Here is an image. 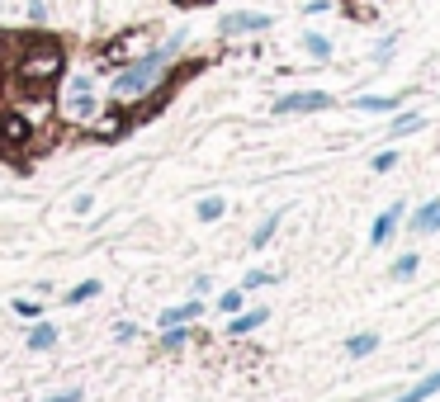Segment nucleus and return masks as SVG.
Masks as SVG:
<instances>
[{
  "mask_svg": "<svg viewBox=\"0 0 440 402\" xmlns=\"http://www.w3.org/2000/svg\"><path fill=\"white\" fill-rule=\"evenodd\" d=\"M218 308H223L228 317H232V313H242V289H228V294L218 298Z\"/></svg>",
  "mask_w": 440,
  "mask_h": 402,
  "instance_id": "b1692460",
  "label": "nucleus"
},
{
  "mask_svg": "<svg viewBox=\"0 0 440 402\" xmlns=\"http://www.w3.org/2000/svg\"><path fill=\"white\" fill-rule=\"evenodd\" d=\"M15 313H19V317H38V313H43V303H38V298H19V303H15Z\"/></svg>",
  "mask_w": 440,
  "mask_h": 402,
  "instance_id": "393cba45",
  "label": "nucleus"
},
{
  "mask_svg": "<svg viewBox=\"0 0 440 402\" xmlns=\"http://www.w3.org/2000/svg\"><path fill=\"white\" fill-rule=\"evenodd\" d=\"M265 322H270V308H246V313H232V317H228V331H232V336H251V331L265 326Z\"/></svg>",
  "mask_w": 440,
  "mask_h": 402,
  "instance_id": "6e6552de",
  "label": "nucleus"
},
{
  "mask_svg": "<svg viewBox=\"0 0 440 402\" xmlns=\"http://www.w3.org/2000/svg\"><path fill=\"white\" fill-rule=\"evenodd\" d=\"M303 53L317 57V62H327V57H332V38H327V33H303Z\"/></svg>",
  "mask_w": 440,
  "mask_h": 402,
  "instance_id": "a211bd4d",
  "label": "nucleus"
},
{
  "mask_svg": "<svg viewBox=\"0 0 440 402\" xmlns=\"http://www.w3.org/2000/svg\"><path fill=\"white\" fill-rule=\"evenodd\" d=\"M28 24H48V0H28Z\"/></svg>",
  "mask_w": 440,
  "mask_h": 402,
  "instance_id": "5701e85b",
  "label": "nucleus"
},
{
  "mask_svg": "<svg viewBox=\"0 0 440 402\" xmlns=\"http://www.w3.org/2000/svg\"><path fill=\"white\" fill-rule=\"evenodd\" d=\"M71 209H76V213H90V209H95V194H76V204H71Z\"/></svg>",
  "mask_w": 440,
  "mask_h": 402,
  "instance_id": "bb28decb",
  "label": "nucleus"
},
{
  "mask_svg": "<svg viewBox=\"0 0 440 402\" xmlns=\"http://www.w3.org/2000/svg\"><path fill=\"white\" fill-rule=\"evenodd\" d=\"M67 114L71 119H95L100 100L90 95V76H67Z\"/></svg>",
  "mask_w": 440,
  "mask_h": 402,
  "instance_id": "423d86ee",
  "label": "nucleus"
},
{
  "mask_svg": "<svg viewBox=\"0 0 440 402\" xmlns=\"http://www.w3.org/2000/svg\"><path fill=\"white\" fill-rule=\"evenodd\" d=\"M33 137H38V133H33V123H28L24 114H15V109H5V114H0V152H5V157L24 152Z\"/></svg>",
  "mask_w": 440,
  "mask_h": 402,
  "instance_id": "7ed1b4c3",
  "label": "nucleus"
},
{
  "mask_svg": "<svg viewBox=\"0 0 440 402\" xmlns=\"http://www.w3.org/2000/svg\"><path fill=\"white\" fill-rule=\"evenodd\" d=\"M416 270H421V251H403V256L389 265V274H393V279H412Z\"/></svg>",
  "mask_w": 440,
  "mask_h": 402,
  "instance_id": "2eb2a0df",
  "label": "nucleus"
},
{
  "mask_svg": "<svg viewBox=\"0 0 440 402\" xmlns=\"http://www.w3.org/2000/svg\"><path fill=\"white\" fill-rule=\"evenodd\" d=\"M52 346H57V326H48V322L28 326V350H52Z\"/></svg>",
  "mask_w": 440,
  "mask_h": 402,
  "instance_id": "f3484780",
  "label": "nucleus"
},
{
  "mask_svg": "<svg viewBox=\"0 0 440 402\" xmlns=\"http://www.w3.org/2000/svg\"><path fill=\"white\" fill-rule=\"evenodd\" d=\"M403 213H407L403 204H389L384 213L374 218V227H369V241H374V246H389L393 232H398V222H403Z\"/></svg>",
  "mask_w": 440,
  "mask_h": 402,
  "instance_id": "0eeeda50",
  "label": "nucleus"
},
{
  "mask_svg": "<svg viewBox=\"0 0 440 402\" xmlns=\"http://www.w3.org/2000/svg\"><path fill=\"white\" fill-rule=\"evenodd\" d=\"M114 336H119V341H133V336H137V326H133V322H119V326H114Z\"/></svg>",
  "mask_w": 440,
  "mask_h": 402,
  "instance_id": "cd10ccee",
  "label": "nucleus"
},
{
  "mask_svg": "<svg viewBox=\"0 0 440 402\" xmlns=\"http://www.w3.org/2000/svg\"><path fill=\"white\" fill-rule=\"evenodd\" d=\"M393 166H398V152H379L374 157V175H389Z\"/></svg>",
  "mask_w": 440,
  "mask_h": 402,
  "instance_id": "a878e982",
  "label": "nucleus"
},
{
  "mask_svg": "<svg viewBox=\"0 0 440 402\" xmlns=\"http://www.w3.org/2000/svg\"><path fill=\"white\" fill-rule=\"evenodd\" d=\"M185 341H189V326H180V322H176V326H166V331H161V350H180Z\"/></svg>",
  "mask_w": 440,
  "mask_h": 402,
  "instance_id": "4be33fe9",
  "label": "nucleus"
},
{
  "mask_svg": "<svg viewBox=\"0 0 440 402\" xmlns=\"http://www.w3.org/2000/svg\"><path fill=\"white\" fill-rule=\"evenodd\" d=\"M431 393H440V369H436V374H426L421 383H416V388H407V393H403L398 402H426Z\"/></svg>",
  "mask_w": 440,
  "mask_h": 402,
  "instance_id": "dca6fc26",
  "label": "nucleus"
},
{
  "mask_svg": "<svg viewBox=\"0 0 440 402\" xmlns=\"http://www.w3.org/2000/svg\"><path fill=\"white\" fill-rule=\"evenodd\" d=\"M416 128H426V119H421V114H398V119H393V128H389V137H407V133H416Z\"/></svg>",
  "mask_w": 440,
  "mask_h": 402,
  "instance_id": "6ab92c4d",
  "label": "nucleus"
},
{
  "mask_svg": "<svg viewBox=\"0 0 440 402\" xmlns=\"http://www.w3.org/2000/svg\"><path fill=\"white\" fill-rule=\"evenodd\" d=\"M48 402H81V388H67V393H52Z\"/></svg>",
  "mask_w": 440,
  "mask_h": 402,
  "instance_id": "c85d7f7f",
  "label": "nucleus"
},
{
  "mask_svg": "<svg viewBox=\"0 0 440 402\" xmlns=\"http://www.w3.org/2000/svg\"><path fill=\"white\" fill-rule=\"evenodd\" d=\"M0 10H5V0H0Z\"/></svg>",
  "mask_w": 440,
  "mask_h": 402,
  "instance_id": "c756f323",
  "label": "nucleus"
},
{
  "mask_svg": "<svg viewBox=\"0 0 440 402\" xmlns=\"http://www.w3.org/2000/svg\"><path fill=\"white\" fill-rule=\"evenodd\" d=\"M337 100L327 95V90H294L285 100H275V114H322V109H332Z\"/></svg>",
  "mask_w": 440,
  "mask_h": 402,
  "instance_id": "39448f33",
  "label": "nucleus"
},
{
  "mask_svg": "<svg viewBox=\"0 0 440 402\" xmlns=\"http://www.w3.org/2000/svg\"><path fill=\"white\" fill-rule=\"evenodd\" d=\"M275 279H280V274H275V270H246V274H242V289H265V284H275Z\"/></svg>",
  "mask_w": 440,
  "mask_h": 402,
  "instance_id": "412c9836",
  "label": "nucleus"
},
{
  "mask_svg": "<svg viewBox=\"0 0 440 402\" xmlns=\"http://www.w3.org/2000/svg\"><path fill=\"white\" fill-rule=\"evenodd\" d=\"M374 350H379V331H360V336L346 341V355H350V360H364V355H374Z\"/></svg>",
  "mask_w": 440,
  "mask_h": 402,
  "instance_id": "4468645a",
  "label": "nucleus"
},
{
  "mask_svg": "<svg viewBox=\"0 0 440 402\" xmlns=\"http://www.w3.org/2000/svg\"><path fill=\"white\" fill-rule=\"evenodd\" d=\"M100 289H104L100 279H81L76 289H67V303L76 308V303H85V298H95V294H100Z\"/></svg>",
  "mask_w": 440,
  "mask_h": 402,
  "instance_id": "aec40b11",
  "label": "nucleus"
},
{
  "mask_svg": "<svg viewBox=\"0 0 440 402\" xmlns=\"http://www.w3.org/2000/svg\"><path fill=\"white\" fill-rule=\"evenodd\" d=\"M223 213H228V199H223V194H208V199L194 204V218H199V222H218Z\"/></svg>",
  "mask_w": 440,
  "mask_h": 402,
  "instance_id": "f8f14e48",
  "label": "nucleus"
},
{
  "mask_svg": "<svg viewBox=\"0 0 440 402\" xmlns=\"http://www.w3.org/2000/svg\"><path fill=\"white\" fill-rule=\"evenodd\" d=\"M199 313H204V298H189V303H180V308H166V313H161V326H176V322H199Z\"/></svg>",
  "mask_w": 440,
  "mask_h": 402,
  "instance_id": "9b49d317",
  "label": "nucleus"
},
{
  "mask_svg": "<svg viewBox=\"0 0 440 402\" xmlns=\"http://www.w3.org/2000/svg\"><path fill=\"white\" fill-rule=\"evenodd\" d=\"M412 232H416V237H426V232H440V199L421 204V209L412 213Z\"/></svg>",
  "mask_w": 440,
  "mask_h": 402,
  "instance_id": "1a4fd4ad",
  "label": "nucleus"
},
{
  "mask_svg": "<svg viewBox=\"0 0 440 402\" xmlns=\"http://www.w3.org/2000/svg\"><path fill=\"white\" fill-rule=\"evenodd\" d=\"M280 222H285V209H280V213H270L256 232H251V246H256V251H265V246L275 241V232H280Z\"/></svg>",
  "mask_w": 440,
  "mask_h": 402,
  "instance_id": "ddd939ff",
  "label": "nucleus"
},
{
  "mask_svg": "<svg viewBox=\"0 0 440 402\" xmlns=\"http://www.w3.org/2000/svg\"><path fill=\"white\" fill-rule=\"evenodd\" d=\"M398 105H403V95H360L355 100L360 114H398Z\"/></svg>",
  "mask_w": 440,
  "mask_h": 402,
  "instance_id": "9d476101",
  "label": "nucleus"
},
{
  "mask_svg": "<svg viewBox=\"0 0 440 402\" xmlns=\"http://www.w3.org/2000/svg\"><path fill=\"white\" fill-rule=\"evenodd\" d=\"M270 24H275V19L260 15V10H228L223 24H218V33H223V38H242V33H265Z\"/></svg>",
  "mask_w": 440,
  "mask_h": 402,
  "instance_id": "20e7f679",
  "label": "nucleus"
},
{
  "mask_svg": "<svg viewBox=\"0 0 440 402\" xmlns=\"http://www.w3.org/2000/svg\"><path fill=\"white\" fill-rule=\"evenodd\" d=\"M10 76L15 85L24 90V95H48L57 80L67 76V53H62V43H52L48 33H28L19 38V48H15V62H10Z\"/></svg>",
  "mask_w": 440,
  "mask_h": 402,
  "instance_id": "f257e3e1",
  "label": "nucleus"
},
{
  "mask_svg": "<svg viewBox=\"0 0 440 402\" xmlns=\"http://www.w3.org/2000/svg\"><path fill=\"white\" fill-rule=\"evenodd\" d=\"M180 43H185V38L176 33V38H166L161 48H152V53H142V57H133V62H124V67L114 71V85H109V95H114V100H124V105H128V100H137V95H147L156 80H161L166 62L180 53Z\"/></svg>",
  "mask_w": 440,
  "mask_h": 402,
  "instance_id": "f03ea898",
  "label": "nucleus"
}]
</instances>
